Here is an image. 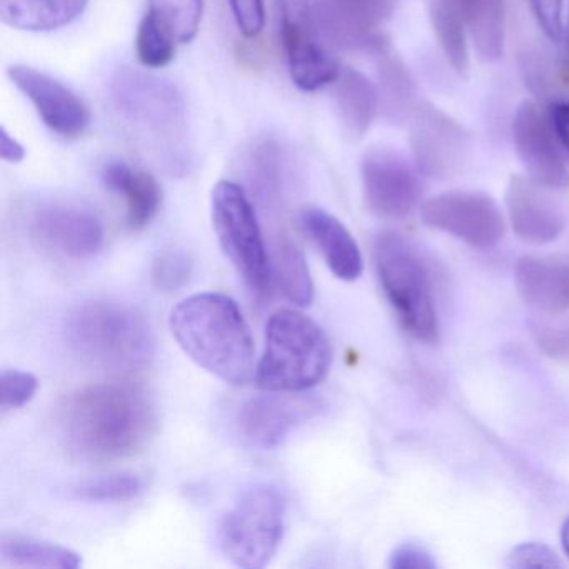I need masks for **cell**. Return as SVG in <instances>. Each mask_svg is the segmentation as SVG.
<instances>
[{"instance_id": "obj_1", "label": "cell", "mask_w": 569, "mask_h": 569, "mask_svg": "<svg viewBox=\"0 0 569 569\" xmlns=\"http://www.w3.org/2000/svg\"><path fill=\"white\" fill-rule=\"evenodd\" d=\"M59 429L72 455L86 461L128 458L151 438L156 411L144 389L128 382L89 386L59 409Z\"/></svg>"}, {"instance_id": "obj_2", "label": "cell", "mask_w": 569, "mask_h": 569, "mask_svg": "<svg viewBox=\"0 0 569 569\" xmlns=\"http://www.w3.org/2000/svg\"><path fill=\"white\" fill-rule=\"evenodd\" d=\"M171 331L182 351L229 385H244L254 369V341L241 309L218 292L191 296L171 312Z\"/></svg>"}, {"instance_id": "obj_3", "label": "cell", "mask_w": 569, "mask_h": 569, "mask_svg": "<svg viewBox=\"0 0 569 569\" xmlns=\"http://www.w3.org/2000/svg\"><path fill=\"white\" fill-rule=\"evenodd\" d=\"M109 94L119 118L159 166L169 174L189 172L188 116L174 86L138 69L119 68Z\"/></svg>"}, {"instance_id": "obj_4", "label": "cell", "mask_w": 569, "mask_h": 569, "mask_svg": "<svg viewBox=\"0 0 569 569\" xmlns=\"http://www.w3.org/2000/svg\"><path fill=\"white\" fill-rule=\"evenodd\" d=\"M69 345L86 361L114 371H139L151 365L156 339L148 319L122 302L92 301L68 319Z\"/></svg>"}, {"instance_id": "obj_5", "label": "cell", "mask_w": 569, "mask_h": 569, "mask_svg": "<svg viewBox=\"0 0 569 569\" xmlns=\"http://www.w3.org/2000/svg\"><path fill=\"white\" fill-rule=\"evenodd\" d=\"M331 362V342L325 331L308 316L281 309L266 326V349L256 381L266 391L301 392L319 385Z\"/></svg>"}, {"instance_id": "obj_6", "label": "cell", "mask_w": 569, "mask_h": 569, "mask_svg": "<svg viewBox=\"0 0 569 569\" xmlns=\"http://www.w3.org/2000/svg\"><path fill=\"white\" fill-rule=\"evenodd\" d=\"M375 259L382 291L405 331L422 342L438 341L431 272L419 249L398 232H382Z\"/></svg>"}, {"instance_id": "obj_7", "label": "cell", "mask_w": 569, "mask_h": 569, "mask_svg": "<svg viewBox=\"0 0 569 569\" xmlns=\"http://www.w3.org/2000/svg\"><path fill=\"white\" fill-rule=\"evenodd\" d=\"M286 498L278 486L259 482L244 489L218 525L222 555L239 568L261 569L284 535Z\"/></svg>"}, {"instance_id": "obj_8", "label": "cell", "mask_w": 569, "mask_h": 569, "mask_svg": "<svg viewBox=\"0 0 569 569\" xmlns=\"http://www.w3.org/2000/svg\"><path fill=\"white\" fill-rule=\"evenodd\" d=\"M211 202L222 251L252 291L264 292L271 281V259L248 194L236 182L221 181L212 189Z\"/></svg>"}, {"instance_id": "obj_9", "label": "cell", "mask_w": 569, "mask_h": 569, "mask_svg": "<svg viewBox=\"0 0 569 569\" xmlns=\"http://www.w3.org/2000/svg\"><path fill=\"white\" fill-rule=\"evenodd\" d=\"M278 14L279 39L292 82L308 92L335 84L342 69L316 39L318 29L309 0H278Z\"/></svg>"}, {"instance_id": "obj_10", "label": "cell", "mask_w": 569, "mask_h": 569, "mask_svg": "<svg viewBox=\"0 0 569 569\" xmlns=\"http://www.w3.org/2000/svg\"><path fill=\"white\" fill-rule=\"evenodd\" d=\"M421 219L476 249L495 248L505 236V216L498 202L479 191H449L421 204Z\"/></svg>"}, {"instance_id": "obj_11", "label": "cell", "mask_w": 569, "mask_h": 569, "mask_svg": "<svg viewBox=\"0 0 569 569\" xmlns=\"http://www.w3.org/2000/svg\"><path fill=\"white\" fill-rule=\"evenodd\" d=\"M419 169L388 148L371 149L361 162L366 204L379 218L405 219L421 208Z\"/></svg>"}, {"instance_id": "obj_12", "label": "cell", "mask_w": 569, "mask_h": 569, "mask_svg": "<svg viewBox=\"0 0 569 569\" xmlns=\"http://www.w3.org/2000/svg\"><path fill=\"white\" fill-rule=\"evenodd\" d=\"M411 122V149L419 172L432 179L458 174L471 156L469 132L429 102L418 104Z\"/></svg>"}, {"instance_id": "obj_13", "label": "cell", "mask_w": 569, "mask_h": 569, "mask_svg": "<svg viewBox=\"0 0 569 569\" xmlns=\"http://www.w3.org/2000/svg\"><path fill=\"white\" fill-rule=\"evenodd\" d=\"M312 12L319 34L335 48L372 54L388 49L376 29L391 18L392 0H316Z\"/></svg>"}, {"instance_id": "obj_14", "label": "cell", "mask_w": 569, "mask_h": 569, "mask_svg": "<svg viewBox=\"0 0 569 569\" xmlns=\"http://www.w3.org/2000/svg\"><path fill=\"white\" fill-rule=\"evenodd\" d=\"M288 392L269 391L239 402L232 412V432L236 438L259 451H271L315 412L318 406L311 399L291 398Z\"/></svg>"}, {"instance_id": "obj_15", "label": "cell", "mask_w": 569, "mask_h": 569, "mask_svg": "<svg viewBox=\"0 0 569 569\" xmlns=\"http://www.w3.org/2000/svg\"><path fill=\"white\" fill-rule=\"evenodd\" d=\"M28 229L39 244L66 258H91L104 244V228L98 216L66 202L48 201L34 206L28 218Z\"/></svg>"}, {"instance_id": "obj_16", "label": "cell", "mask_w": 569, "mask_h": 569, "mask_svg": "<svg viewBox=\"0 0 569 569\" xmlns=\"http://www.w3.org/2000/svg\"><path fill=\"white\" fill-rule=\"evenodd\" d=\"M8 76L52 132L64 139H78L88 131L91 124L88 106L58 79L19 64L11 66Z\"/></svg>"}, {"instance_id": "obj_17", "label": "cell", "mask_w": 569, "mask_h": 569, "mask_svg": "<svg viewBox=\"0 0 569 569\" xmlns=\"http://www.w3.org/2000/svg\"><path fill=\"white\" fill-rule=\"evenodd\" d=\"M512 141L526 176L548 189L569 188V171L538 108L522 101L512 119Z\"/></svg>"}, {"instance_id": "obj_18", "label": "cell", "mask_w": 569, "mask_h": 569, "mask_svg": "<svg viewBox=\"0 0 569 569\" xmlns=\"http://www.w3.org/2000/svg\"><path fill=\"white\" fill-rule=\"evenodd\" d=\"M506 209L512 229L529 244L556 241L566 228V218L548 188L536 184L528 176H512L506 188Z\"/></svg>"}, {"instance_id": "obj_19", "label": "cell", "mask_w": 569, "mask_h": 569, "mask_svg": "<svg viewBox=\"0 0 569 569\" xmlns=\"http://www.w3.org/2000/svg\"><path fill=\"white\" fill-rule=\"evenodd\" d=\"M515 282L522 301L535 311L548 316L569 311V254L525 256L516 264Z\"/></svg>"}, {"instance_id": "obj_20", "label": "cell", "mask_w": 569, "mask_h": 569, "mask_svg": "<svg viewBox=\"0 0 569 569\" xmlns=\"http://www.w3.org/2000/svg\"><path fill=\"white\" fill-rule=\"evenodd\" d=\"M306 234L315 241L332 274L341 281H356L362 274V256L351 232L322 209H306L301 216Z\"/></svg>"}, {"instance_id": "obj_21", "label": "cell", "mask_w": 569, "mask_h": 569, "mask_svg": "<svg viewBox=\"0 0 569 569\" xmlns=\"http://www.w3.org/2000/svg\"><path fill=\"white\" fill-rule=\"evenodd\" d=\"M335 108L346 139L361 141L379 112L378 86L356 69H342L335 82Z\"/></svg>"}, {"instance_id": "obj_22", "label": "cell", "mask_w": 569, "mask_h": 569, "mask_svg": "<svg viewBox=\"0 0 569 569\" xmlns=\"http://www.w3.org/2000/svg\"><path fill=\"white\" fill-rule=\"evenodd\" d=\"M102 182L126 201V221L134 231L146 228L161 208V188L154 176L122 161H111L102 171Z\"/></svg>"}, {"instance_id": "obj_23", "label": "cell", "mask_w": 569, "mask_h": 569, "mask_svg": "<svg viewBox=\"0 0 569 569\" xmlns=\"http://www.w3.org/2000/svg\"><path fill=\"white\" fill-rule=\"evenodd\" d=\"M89 0H0V19L26 32H51L84 14Z\"/></svg>"}, {"instance_id": "obj_24", "label": "cell", "mask_w": 569, "mask_h": 569, "mask_svg": "<svg viewBox=\"0 0 569 569\" xmlns=\"http://www.w3.org/2000/svg\"><path fill=\"white\" fill-rule=\"evenodd\" d=\"M476 56L495 64L505 54V0H458Z\"/></svg>"}, {"instance_id": "obj_25", "label": "cell", "mask_w": 569, "mask_h": 569, "mask_svg": "<svg viewBox=\"0 0 569 569\" xmlns=\"http://www.w3.org/2000/svg\"><path fill=\"white\" fill-rule=\"evenodd\" d=\"M379 78V111L391 122L411 119L416 108V84L405 62L389 54L388 49L376 54Z\"/></svg>"}, {"instance_id": "obj_26", "label": "cell", "mask_w": 569, "mask_h": 569, "mask_svg": "<svg viewBox=\"0 0 569 569\" xmlns=\"http://www.w3.org/2000/svg\"><path fill=\"white\" fill-rule=\"evenodd\" d=\"M271 279L288 301L296 306H309L315 298V284L308 262L301 249L288 236H279L272 248Z\"/></svg>"}, {"instance_id": "obj_27", "label": "cell", "mask_w": 569, "mask_h": 569, "mask_svg": "<svg viewBox=\"0 0 569 569\" xmlns=\"http://www.w3.org/2000/svg\"><path fill=\"white\" fill-rule=\"evenodd\" d=\"M0 559L16 568L78 569L81 556L64 546L24 536H2Z\"/></svg>"}, {"instance_id": "obj_28", "label": "cell", "mask_w": 569, "mask_h": 569, "mask_svg": "<svg viewBox=\"0 0 569 569\" xmlns=\"http://www.w3.org/2000/svg\"><path fill=\"white\" fill-rule=\"evenodd\" d=\"M429 19H431L432 31H435L451 68L459 76L468 74L469 34L458 0H431L429 2Z\"/></svg>"}, {"instance_id": "obj_29", "label": "cell", "mask_w": 569, "mask_h": 569, "mask_svg": "<svg viewBox=\"0 0 569 569\" xmlns=\"http://www.w3.org/2000/svg\"><path fill=\"white\" fill-rule=\"evenodd\" d=\"M176 41L178 39L168 22L149 8L141 19L136 38V51L141 64L148 69L166 68L174 59Z\"/></svg>"}, {"instance_id": "obj_30", "label": "cell", "mask_w": 569, "mask_h": 569, "mask_svg": "<svg viewBox=\"0 0 569 569\" xmlns=\"http://www.w3.org/2000/svg\"><path fill=\"white\" fill-rule=\"evenodd\" d=\"M142 481L132 472H116L101 478L86 479L71 489L76 499L88 502H122L141 492Z\"/></svg>"}, {"instance_id": "obj_31", "label": "cell", "mask_w": 569, "mask_h": 569, "mask_svg": "<svg viewBox=\"0 0 569 569\" xmlns=\"http://www.w3.org/2000/svg\"><path fill=\"white\" fill-rule=\"evenodd\" d=\"M152 11L158 12L176 39L182 44H188L198 36L199 26L204 12V0H149Z\"/></svg>"}, {"instance_id": "obj_32", "label": "cell", "mask_w": 569, "mask_h": 569, "mask_svg": "<svg viewBox=\"0 0 569 569\" xmlns=\"http://www.w3.org/2000/svg\"><path fill=\"white\" fill-rule=\"evenodd\" d=\"M191 256L181 249H168L158 256L152 266V282L159 291H179L191 278Z\"/></svg>"}, {"instance_id": "obj_33", "label": "cell", "mask_w": 569, "mask_h": 569, "mask_svg": "<svg viewBox=\"0 0 569 569\" xmlns=\"http://www.w3.org/2000/svg\"><path fill=\"white\" fill-rule=\"evenodd\" d=\"M38 389V378L31 372L4 369L0 375V408L2 411L22 408L32 401Z\"/></svg>"}, {"instance_id": "obj_34", "label": "cell", "mask_w": 569, "mask_h": 569, "mask_svg": "<svg viewBox=\"0 0 569 569\" xmlns=\"http://www.w3.org/2000/svg\"><path fill=\"white\" fill-rule=\"evenodd\" d=\"M506 566L516 569H552L562 568V561L548 546L539 545V542H525L509 552Z\"/></svg>"}, {"instance_id": "obj_35", "label": "cell", "mask_w": 569, "mask_h": 569, "mask_svg": "<svg viewBox=\"0 0 569 569\" xmlns=\"http://www.w3.org/2000/svg\"><path fill=\"white\" fill-rule=\"evenodd\" d=\"M236 26L244 38H258L264 29L262 0H229Z\"/></svg>"}, {"instance_id": "obj_36", "label": "cell", "mask_w": 569, "mask_h": 569, "mask_svg": "<svg viewBox=\"0 0 569 569\" xmlns=\"http://www.w3.org/2000/svg\"><path fill=\"white\" fill-rule=\"evenodd\" d=\"M532 16L546 38L559 42L562 38V0H528Z\"/></svg>"}, {"instance_id": "obj_37", "label": "cell", "mask_w": 569, "mask_h": 569, "mask_svg": "<svg viewBox=\"0 0 569 569\" xmlns=\"http://www.w3.org/2000/svg\"><path fill=\"white\" fill-rule=\"evenodd\" d=\"M392 569H436L435 559L421 546L406 542L395 549L389 559Z\"/></svg>"}, {"instance_id": "obj_38", "label": "cell", "mask_w": 569, "mask_h": 569, "mask_svg": "<svg viewBox=\"0 0 569 569\" xmlns=\"http://www.w3.org/2000/svg\"><path fill=\"white\" fill-rule=\"evenodd\" d=\"M549 122H551L552 132L559 144L569 152V102H552L549 108Z\"/></svg>"}, {"instance_id": "obj_39", "label": "cell", "mask_w": 569, "mask_h": 569, "mask_svg": "<svg viewBox=\"0 0 569 569\" xmlns=\"http://www.w3.org/2000/svg\"><path fill=\"white\" fill-rule=\"evenodd\" d=\"M0 158L11 164H19L26 159V149L14 136L9 134L8 129H0Z\"/></svg>"}, {"instance_id": "obj_40", "label": "cell", "mask_w": 569, "mask_h": 569, "mask_svg": "<svg viewBox=\"0 0 569 569\" xmlns=\"http://www.w3.org/2000/svg\"><path fill=\"white\" fill-rule=\"evenodd\" d=\"M561 541H562V548H565V552H566V555H568V558H569V518L566 519L565 525H562Z\"/></svg>"}]
</instances>
